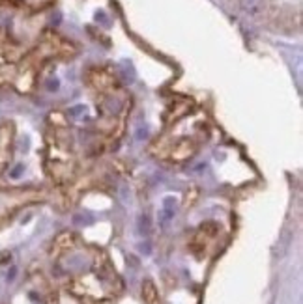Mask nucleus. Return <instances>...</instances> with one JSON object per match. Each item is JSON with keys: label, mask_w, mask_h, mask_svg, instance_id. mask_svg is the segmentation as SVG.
<instances>
[{"label": "nucleus", "mask_w": 303, "mask_h": 304, "mask_svg": "<svg viewBox=\"0 0 303 304\" xmlns=\"http://www.w3.org/2000/svg\"><path fill=\"white\" fill-rule=\"evenodd\" d=\"M241 8L251 17H258L264 9V2L262 0H241Z\"/></svg>", "instance_id": "nucleus-2"}, {"label": "nucleus", "mask_w": 303, "mask_h": 304, "mask_svg": "<svg viewBox=\"0 0 303 304\" xmlns=\"http://www.w3.org/2000/svg\"><path fill=\"white\" fill-rule=\"evenodd\" d=\"M140 250L142 252H146V254H150V244H140Z\"/></svg>", "instance_id": "nucleus-7"}, {"label": "nucleus", "mask_w": 303, "mask_h": 304, "mask_svg": "<svg viewBox=\"0 0 303 304\" xmlns=\"http://www.w3.org/2000/svg\"><path fill=\"white\" fill-rule=\"evenodd\" d=\"M23 172H24V164H15L13 170L9 172V177H11V179H19V177L23 175Z\"/></svg>", "instance_id": "nucleus-5"}, {"label": "nucleus", "mask_w": 303, "mask_h": 304, "mask_svg": "<svg viewBox=\"0 0 303 304\" xmlns=\"http://www.w3.org/2000/svg\"><path fill=\"white\" fill-rule=\"evenodd\" d=\"M15 273H17V269H11V271H9V273H8V282L13 280V276H15Z\"/></svg>", "instance_id": "nucleus-6"}, {"label": "nucleus", "mask_w": 303, "mask_h": 304, "mask_svg": "<svg viewBox=\"0 0 303 304\" xmlns=\"http://www.w3.org/2000/svg\"><path fill=\"white\" fill-rule=\"evenodd\" d=\"M137 228H139L140 235H148L152 231V222H150V217L148 215H140L139 221H137Z\"/></svg>", "instance_id": "nucleus-3"}, {"label": "nucleus", "mask_w": 303, "mask_h": 304, "mask_svg": "<svg viewBox=\"0 0 303 304\" xmlns=\"http://www.w3.org/2000/svg\"><path fill=\"white\" fill-rule=\"evenodd\" d=\"M142 291H144V299H146L148 303L154 304V301H156V289L152 286V282H146L144 288H142Z\"/></svg>", "instance_id": "nucleus-4"}, {"label": "nucleus", "mask_w": 303, "mask_h": 304, "mask_svg": "<svg viewBox=\"0 0 303 304\" xmlns=\"http://www.w3.org/2000/svg\"><path fill=\"white\" fill-rule=\"evenodd\" d=\"M176 209H178V198L165 196L163 204H161V209H159V224H161V226H167V224L174 219Z\"/></svg>", "instance_id": "nucleus-1"}]
</instances>
